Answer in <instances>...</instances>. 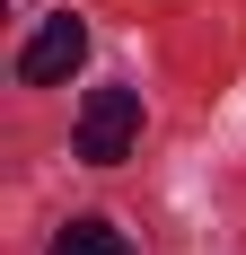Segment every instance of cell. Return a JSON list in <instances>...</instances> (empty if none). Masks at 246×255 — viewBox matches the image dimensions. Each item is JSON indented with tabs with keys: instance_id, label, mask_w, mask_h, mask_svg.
I'll list each match as a JSON object with an SVG mask.
<instances>
[{
	"instance_id": "6da1fadb",
	"label": "cell",
	"mask_w": 246,
	"mask_h": 255,
	"mask_svg": "<svg viewBox=\"0 0 246 255\" xmlns=\"http://www.w3.org/2000/svg\"><path fill=\"white\" fill-rule=\"evenodd\" d=\"M132 141H141V88H88V106H79V158L115 167V158H132Z\"/></svg>"
},
{
	"instance_id": "7a4b0ae2",
	"label": "cell",
	"mask_w": 246,
	"mask_h": 255,
	"mask_svg": "<svg viewBox=\"0 0 246 255\" xmlns=\"http://www.w3.org/2000/svg\"><path fill=\"white\" fill-rule=\"evenodd\" d=\"M79 62H88V26L62 9V18H44L35 35H26V53H18V79H26V88H53V79H71Z\"/></svg>"
},
{
	"instance_id": "3957f363",
	"label": "cell",
	"mask_w": 246,
	"mask_h": 255,
	"mask_svg": "<svg viewBox=\"0 0 246 255\" xmlns=\"http://www.w3.org/2000/svg\"><path fill=\"white\" fill-rule=\"evenodd\" d=\"M53 255H132V238L115 220H71V229L53 238Z\"/></svg>"
}]
</instances>
